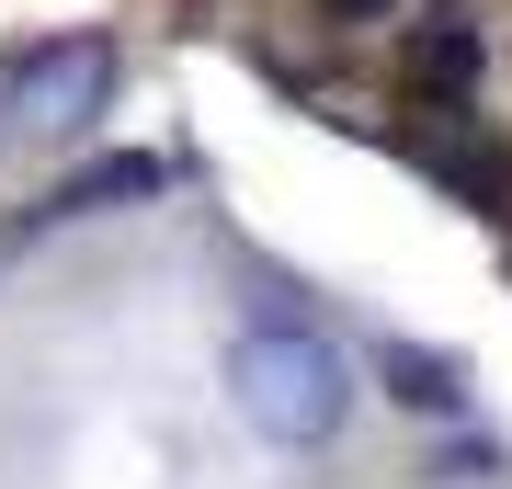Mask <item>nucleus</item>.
I'll use <instances>...</instances> for the list:
<instances>
[{"mask_svg": "<svg viewBox=\"0 0 512 489\" xmlns=\"http://www.w3.org/2000/svg\"><path fill=\"white\" fill-rule=\"evenodd\" d=\"M114 80H126L114 35H46V46L12 57V80H0V126H23L46 148H80L114 114Z\"/></svg>", "mask_w": 512, "mask_h": 489, "instance_id": "nucleus-2", "label": "nucleus"}, {"mask_svg": "<svg viewBox=\"0 0 512 489\" xmlns=\"http://www.w3.org/2000/svg\"><path fill=\"white\" fill-rule=\"evenodd\" d=\"M478 69H490V35H478V12H433L410 35V91L421 103H467Z\"/></svg>", "mask_w": 512, "mask_h": 489, "instance_id": "nucleus-3", "label": "nucleus"}, {"mask_svg": "<svg viewBox=\"0 0 512 489\" xmlns=\"http://www.w3.org/2000/svg\"><path fill=\"white\" fill-rule=\"evenodd\" d=\"M148 194H160V160L126 148V160H92V171H80L69 194H57V217H103V205H148Z\"/></svg>", "mask_w": 512, "mask_h": 489, "instance_id": "nucleus-5", "label": "nucleus"}, {"mask_svg": "<svg viewBox=\"0 0 512 489\" xmlns=\"http://www.w3.org/2000/svg\"><path fill=\"white\" fill-rule=\"evenodd\" d=\"M228 410L262 444L308 455V444H330L353 421V353L330 330H308V319H262V330L228 342Z\"/></svg>", "mask_w": 512, "mask_h": 489, "instance_id": "nucleus-1", "label": "nucleus"}, {"mask_svg": "<svg viewBox=\"0 0 512 489\" xmlns=\"http://www.w3.org/2000/svg\"><path fill=\"white\" fill-rule=\"evenodd\" d=\"M365 364L387 376V399H410V410H456V399H467V387H456V364H444V353H421V342H399V330H376Z\"/></svg>", "mask_w": 512, "mask_h": 489, "instance_id": "nucleus-4", "label": "nucleus"}, {"mask_svg": "<svg viewBox=\"0 0 512 489\" xmlns=\"http://www.w3.org/2000/svg\"><path fill=\"white\" fill-rule=\"evenodd\" d=\"M330 23H387V0H319Z\"/></svg>", "mask_w": 512, "mask_h": 489, "instance_id": "nucleus-6", "label": "nucleus"}]
</instances>
